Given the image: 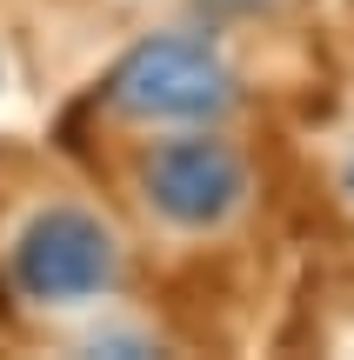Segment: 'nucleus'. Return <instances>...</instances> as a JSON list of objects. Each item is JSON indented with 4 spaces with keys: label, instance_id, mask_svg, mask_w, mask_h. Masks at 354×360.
I'll return each mask as SVG.
<instances>
[{
    "label": "nucleus",
    "instance_id": "obj_2",
    "mask_svg": "<svg viewBox=\"0 0 354 360\" xmlns=\"http://www.w3.org/2000/svg\"><path fill=\"white\" fill-rule=\"evenodd\" d=\"M114 274H120V247L87 207H47L13 240V281L27 300H47V307L107 294Z\"/></svg>",
    "mask_w": 354,
    "mask_h": 360
},
{
    "label": "nucleus",
    "instance_id": "obj_1",
    "mask_svg": "<svg viewBox=\"0 0 354 360\" xmlns=\"http://www.w3.org/2000/svg\"><path fill=\"white\" fill-rule=\"evenodd\" d=\"M107 107L127 120H221L234 107V67L201 34H154L114 60Z\"/></svg>",
    "mask_w": 354,
    "mask_h": 360
},
{
    "label": "nucleus",
    "instance_id": "obj_4",
    "mask_svg": "<svg viewBox=\"0 0 354 360\" xmlns=\"http://www.w3.org/2000/svg\"><path fill=\"white\" fill-rule=\"evenodd\" d=\"M348 193H354V160H348Z\"/></svg>",
    "mask_w": 354,
    "mask_h": 360
},
{
    "label": "nucleus",
    "instance_id": "obj_3",
    "mask_svg": "<svg viewBox=\"0 0 354 360\" xmlns=\"http://www.w3.org/2000/svg\"><path fill=\"white\" fill-rule=\"evenodd\" d=\"M141 193L160 220L201 233L221 227L241 200H248V160L214 134H181V141H154L141 160Z\"/></svg>",
    "mask_w": 354,
    "mask_h": 360
}]
</instances>
